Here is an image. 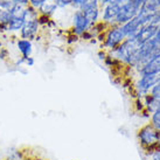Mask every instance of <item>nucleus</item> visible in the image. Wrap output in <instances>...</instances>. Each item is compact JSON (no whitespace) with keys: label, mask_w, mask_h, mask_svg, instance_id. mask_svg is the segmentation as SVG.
<instances>
[{"label":"nucleus","mask_w":160,"mask_h":160,"mask_svg":"<svg viewBox=\"0 0 160 160\" xmlns=\"http://www.w3.org/2000/svg\"><path fill=\"white\" fill-rule=\"evenodd\" d=\"M0 160H5V153L0 150Z\"/></svg>","instance_id":"cd10ccee"},{"label":"nucleus","mask_w":160,"mask_h":160,"mask_svg":"<svg viewBox=\"0 0 160 160\" xmlns=\"http://www.w3.org/2000/svg\"><path fill=\"white\" fill-rule=\"evenodd\" d=\"M82 2H83V0H71V5H75V6H78V7L81 6Z\"/></svg>","instance_id":"a878e982"},{"label":"nucleus","mask_w":160,"mask_h":160,"mask_svg":"<svg viewBox=\"0 0 160 160\" xmlns=\"http://www.w3.org/2000/svg\"><path fill=\"white\" fill-rule=\"evenodd\" d=\"M151 124L154 125L157 129L160 130V105L157 108V110L151 116Z\"/></svg>","instance_id":"f3484780"},{"label":"nucleus","mask_w":160,"mask_h":160,"mask_svg":"<svg viewBox=\"0 0 160 160\" xmlns=\"http://www.w3.org/2000/svg\"><path fill=\"white\" fill-rule=\"evenodd\" d=\"M122 27V31L124 33L125 38H133L136 34L138 33V31L142 28V23L138 17H134L133 19H131L130 21H128L126 23H124Z\"/></svg>","instance_id":"0eeeda50"},{"label":"nucleus","mask_w":160,"mask_h":160,"mask_svg":"<svg viewBox=\"0 0 160 160\" xmlns=\"http://www.w3.org/2000/svg\"><path fill=\"white\" fill-rule=\"evenodd\" d=\"M74 33L75 35H82L84 32L89 31V28L91 27L90 22L88 21V19L84 17V14L81 11H76L74 14Z\"/></svg>","instance_id":"423d86ee"},{"label":"nucleus","mask_w":160,"mask_h":160,"mask_svg":"<svg viewBox=\"0 0 160 160\" xmlns=\"http://www.w3.org/2000/svg\"><path fill=\"white\" fill-rule=\"evenodd\" d=\"M122 1H129V0H122Z\"/></svg>","instance_id":"c85d7f7f"},{"label":"nucleus","mask_w":160,"mask_h":160,"mask_svg":"<svg viewBox=\"0 0 160 160\" xmlns=\"http://www.w3.org/2000/svg\"><path fill=\"white\" fill-rule=\"evenodd\" d=\"M25 19L22 18H14L12 17V19L9 20V22L7 23V32H19L21 31V28L25 25Z\"/></svg>","instance_id":"f8f14e48"},{"label":"nucleus","mask_w":160,"mask_h":160,"mask_svg":"<svg viewBox=\"0 0 160 160\" xmlns=\"http://www.w3.org/2000/svg\"><path fill=\"white\" fill-rule=\"evenodd\" d=\"M124 40H125V35L124 33H123V31H122V27H113L112 29L109 31L107 38L104 40V47L113 50Z\"/></svg>","instance_id":"7ed1b4c3"},{"label":"nucleus","mask_w":160,"mask_h":160,"mask_svg":"<svg viewBox=\"0 0 160 160\" xmlns=\"http://www.w3.org/2000/svg\"><path fill=\"white\" fill-rule=\"evenodd\" d=\"M157 29H158V26L156 25H152V23H148V25H145L142 26L136 35L133 36L134 40L137 41L138 45H142L145 43L146 41L151 40L156 36Z\"/></svg>","instance_id":"39448f33"},{"label":"nucleus","mask_w":160,"mask_h":160,"mask_svg":"<svg viewBox=\"0 0 160 160\" xmlns=\"http://www.w3.org/2000/svg\"><path fill=\"white\" fill-rule=\"evenodd\" d=\"M15 5H22V6H28L29 0H12Z\"/></svg>","instance_id":"412c9836"},{"label":"nucleus","mask_w":160,"mask_h":160,"mask_svg":"<svg viewBox=\"0 0 160 160\" xmlns=\"http://www.w3.org/2000/svg\"><path fill=\"white\" fill-rule=\"evenodd\" d=\"M151 158H152V160H160V150L159 151L154 152V153L151 156Z\"/></svg>","instance_id":"5701e85b"},{"label":"nucleus","mask_w":160,"mask_h":160,"mask_svg":"<svg viewBox=\"0 0 160 160\" xmlns=\"http://www.w3.org/2000/svg\"><path fill=\"white\" fill-rule=\"evenodd\" d=\"M45 1L46 0H29V6H32L33 8H35L39 11L41 6L45 4Z\"/></svg>","instance_id":"a211bd4d"},{"label":"nucleus","mask_w":160,"mask_h":160,"mask_svg":"<svg viewBox=\"0 0 160 160\" xmlns=\"http://www.w3.org/2000/svg\"><path fill=\"white\" fill-rule=\"evenodd\" d=\"M39 11L35 8H33L32 6H27L26 7V12H25V21H29V20H35V19L39 18Z\"/></svg>","instance_id":"2eb2a0df"},{"label":"nucleus","mask_w":160,"mask_h":160,"mask_svg":"<svg viewBox=\"0 0 160 160\" xmlns=\"http://www.w3.org/2000/svg\"><path fill=\"white\" fill-rule=\"evenodd\" d=\"M120 9V5L119 4H108L104 8V12H103V20L107 21V22H111V21H115L117 15L119 13Z\"/></svg>","instance_id":"1a4fd4ad"},{"label":"nucleus","mask_w":160,"mask_h":160,"mask_svg":"<svg viewBox=\"0 0 160 160\" xmlns=\"http://www.w3.org/2000/svg\"><path fill=\"white\" fill-rule=\"evenodd\" d=\"M139 9L140 8H138L131 0H129L128 2L120 5L119 13H118L115 21L117 23H119V25H124L128 21H130L131 19H133L134 17H137Z\"/></svg>","instance_id":"f03ea898"},{"label":"nucleus","mask_w":160,"mask_h":160,"mask_svg":"<svg viewBox=\"0 0 160 160\" xmlns=\"http://www.w3.org/2000/svg\"><path fill=\"white\" fill-rule=\"evenodd\" d=\"M148 1H150V2H151L153 6H156L157 8H158V7L160 6V0H148Z\"/></svg>","instance_id":"393cba45"},{"label":"nucleus","mask_w":160,"mask_h":160,"mask_svg":"<svg viewBox=\"0 0 160 160\" xmlns=\"http://www.w3.org/2000/svg\"><path fill=\"white\" fill-rule=\"evenodd\" d=\"M137 138L139 145L148 156H152L154 152L160 150V130L151 123H147L138 129Z\"/></svg>","instance_id":"f257e3e1"},{"label":"nucleus","mask_w":160,"mask_h":160,"mask_svg":"<svg viewBox=\"0 0 160 160\" xmlns=\"http://www.w3.org/2000/svg\"><path fill=\"white\" fill-rule=\"evenodd\" d=\"M159 105H160V101L153 97L151 93L145 96V107L147 108V110L151 112V113H153V112L156 111L157 108L159 107Z\"/></svg>","instance_id":"ddd939ff"},{"label":"nucleus","mask_w":160,"mask_h":160,"mask_svg":"<svg viewBox=\"0 0 160 160\" xmlns=\"http://www.w3.org/2000/svg\"><path fill=\"white\" fill-rule=\"evenodd\" d=\"M17 47H18V50L20 52L21 56H23V58H29V56H32V53H33L32 41L20 38V39L17 41Z\"/></svg>","instance_id":"9d476101"},{"label":"nucleus","mask_w":160,"mask_h":160,"mask_svg":"<svg viewBox=\"0 0 160 160\" xmlns=\"http://www.w3.org/2000/svg\"><path fill=\"white\" fill-rule=\"evenodd\" d=\"M82 12V11H81ZM82 13L84 14V17L88 19V21L90 22V25L92 26L93 23L96 22V20L98 19L99 15V8H93V9H88V11H83Z\"/></svg>","instance_id":"4468645a"},{"label":"nucleus","mask_w":160,"mask_h":160,"mask_svg":"<svg viewBox=\"0 0 160 160\" xmlns=\"http://www.w3.org/2000/svg\"><path fill=\"white\" fill-rule=\"evenodd\" d=\"M98 2L99 0H83V2L80 6V11H88V9L98 8Z\"/></svg>","instance_id":"dca6fc26"},{"label":"nucleus","mask_w":160,"mask_h":160,"mask_svg":"<svg viewBox=\"0 0 160 160\" xmlns=\"http://www.w3.org/2000/svg\"><path fill=\"white\" fill-rule=\"evenodd\" d=\"M154 41L157 42V45L160 46V25L158 26V29H157V33H156V36L153 38Z\"/></svg>","instance_id":"4be33fe9"},{"label":"nucleus","mask_w":160,"mask_h":160,"mask_svg":"<svg viewBox=\"0 0 160 160\" xmlns=\"http://www.w3.org/2000/svg\"><path fill=\"white\" fill-rule=\"evenodd\" d=\"M39 28H40V23H39L38 19L26 21L23 27L21 28V31H20V38L29 41L35 40L38 33H39Z\"/></svg>","instance_id":"20e7f679"},{"label":"nucleus","mask_w":160,"mask_h":160,"mask_svg":"<svg viewBox=\"0 0 160 160\" xmlns=\"http://www.w3.org/2000/svg\"><path fill=\"white\" fill-rule=\"evenodd\" d=\"M34 63H35L34 58L29 56V58H25V66H26V67H33V66H34Z\"/></svg>","instance_id":"aec40b11"},{"label":"nucleus","mask_w":160,"mask_h":160,"mask_svg":"<svg viewBox=\"0 0 160 160\" xmlns=\"http://www.w3.org/2000/svg\"><path fill=\"white\" fill-rule=\"evenodd\" d=\"M58 9V5L55 2V0H46L45 4L42 5L39 9V13L41 15H45V17H50L52 14Z\"/></svg>","instance_id":"9b49d317"},{"label":"nucleus","mask_w":160,"mask_h":160,"mask_svg":"<svg viewBox=\"0 0 160 160\" xmlns=\"http://www.w3.org/2000/svg\"><path fill=\"white\" fill-rule=\"evenodd\" d=\"M101 2H102V5H108V4H111L112 0H99Z\"/></svg>","instance_id":"bb28decb"},{"label":"nucleus","mask_w":160,"mask_h":160,"mask_svg":"<svg viewBox=\"0 0 160 160\" xmlns=\"http://www.w3.org/2000/svg\"><path fill=\"white\" fill-rule=\"evenodd\" d=\"M55 2L58 5V7L63 8V7H66V6L71 4V0H55Z\"/></svg>","instance_id":"6ab92c4d"},{"label":"nucleus","mask_w":160,"mask_h":160,"mask_svg":"<svg viewBox=\"0 0 160 160\" xmlns=\"http://www.w3.org/2000/svg\"><path fill=\"white\" fill-rule=\"evenodd\" d=\"M158 77L157 75H142V78L138 82V90L142 93H146L150 89H152L158 82Z\"/></svg>","instance_id":"6e6552de"},{"label":"nucleus","mask_w":160,"mask_h":160,"mask_svg":"<svg viewBox=\"0 0 160 160\" xmlns=\"http://www.w3.org/2000/svg\"><path fill=\"white\" fill-rule=\"evenodd\" d=\"M23 160H42L40 158H38V157H34V156H29V154H27L26 158Z\"/></svg>","instance_id":"b1692460"}]
</instances>
